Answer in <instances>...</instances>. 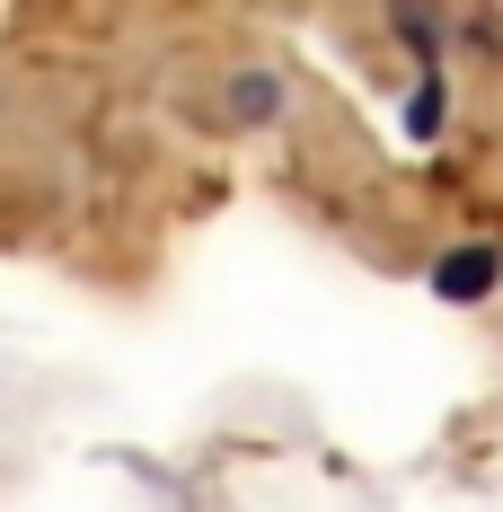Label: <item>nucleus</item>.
Instances as JSON below:
<instances>
[{"mask_svg":"<svg viewBox=\"0 0 503 512\" xmlns=\"http://www.w3.org/2000/svg\"><path fill=\"white\" fill-rule=\"evenodd\" d=\"M495 283H503V248L495 239H468V248L433 256V301H451V309H477Z\"/></svg>","mask_w":503,"mask_h":512,"instance_id":"f257e3e1","label":"nucleus"},{"mask_svg":"<svg viewBox=\"0 0 503 512\" xmlns=\"http://www.w3.org/2000/svg\"><path fill=\"white\" fill-rule=\"evenodd\" d=\"M221 106H230V124H265V115L283 106V80H274V71H239Z\"/></svg>","mask_w":503,"mask_h":512,"instance_id":"f03ea898","label":"nucleus"},{"mask_svg":"<svg viewBox=\"0 0 503 512\" xmlns=\"http://www.w3.org/2000/svg\"><path fill=\"white\" fill-rule=\"evenodd\" d=\"M442 124H451V89H442V71H424L415 98H406V142H433Z\"/></svg>","mask_w":503,"mask_h":512,"instance_id":"7ed1b4c3","label":"nucleus"}]
</instances>
